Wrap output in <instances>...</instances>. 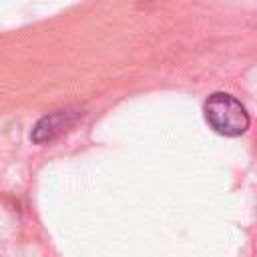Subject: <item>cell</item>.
<instances>
[{
    "mask_svg": "<svg viewBox=\"0 0 257 257\" xmlns=\"http://www.w3.org/2000/svg\"><path fill=\"white\" fill-rule=\"evenodd\" d=\"M203 114L209 126L223 137H239L249 128L245 106L227 92H213L203 102Z\"/></svg>",
    "mask_w": 257,
    "mask_h": 257,
    "instance_id": "cell-1",
    "label": "cell"
},
{
    "mask_svg": "<svg viewBox=\"0 0 257 257\" xmlns=\"http://www.w3.org/2000/svg\"><path fill=\"white\" fill-rule=\"evenodd\" d=\"M82 112L76 110V108H62V110H54V112H48L44 114L32 128V143L36 145H44V143H50L54 141L62 131H66Z\"/></svg>",
    "mask_w": 257,
    "mask_h": 257,
    "instance_id": "cell-2",
    "label": "cell"
}]
</instances>
